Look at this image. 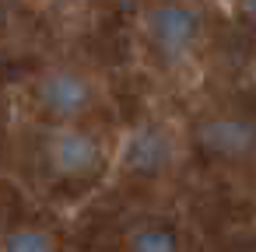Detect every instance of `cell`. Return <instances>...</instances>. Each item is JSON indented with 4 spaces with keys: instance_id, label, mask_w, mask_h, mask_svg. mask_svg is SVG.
<instances>
[{
    "instance_id": "7",
    "label": "cell",
    "mask_w": 256,
    "mask_h": 252,
    "mask_svg": "<svg viewBox=\"0 0 256 252\" xmlns=\"http://www.w3.org/2000/svg\"><path fill=\"white\" fill-rule=\"evenodd\" d=\"M4 252H56V245L42 228H18L8 235Z\"/></svg>"
},
{
    "instance_id": "9",
    "label": "cell",
    "mask_w": 256,
    "mask_h": 252,
    "mask_svg": "<svg viewBox=\"0 0 256 252\" xmlns=\"http://www.w3.org/2000/svg\"><path fill=\"white\" fill-rule=\"evenodd\" d=\"M4 21H8V11H4V0H0V28H4Z\"/></svg>"
},
{
    "instance_id": "6",
    "label": "cell",
    "mask_w": 256,
    "mask_h": 252,
    "mask_svg": "<svg viewBox=\"0 0 256 252\" xmlns=\"http://www.w3.org/2000/svg\"><path fill=\"white\" fill-rule=\"evenodd\" d=\"M130 252H179V238H176L172 228L151 224V228L134 231V238H130Z\"/></svg>"
},
{
    "instance_id": "1",
    "label": "cell",
    "mask_w": 256,
    "mask_h": 252,
    "mask_svg": "<svg viewBox=\"0 0 256 252\" xmlns=\"http://www.w3.org/2000/svg\"><path fill=\"white\" fill-rule=\"evenodd\" d=\"M144 32H148L151 49L162 60L176 63L196 49L204 21L196 14V7H190L186 0H154L144 14Z\"/></svg>"
},
{
    "instance_id": "2",
    "label": "cell",
    "mask_w": 256,
    "mask_h": 252,
    "mask_svg": "<svg viewBox=\"0 0 256 252\" xmlns=\"http://www.w3.org/2000/svg\"><path fill=\"white\" fill-rule=\"evenodd\" d=\"M36 102L39 109L50 116V119H81L84 112H92L95 105V88L88 81V74L81 70H70V67H60V70H50L39 77L36 84Z\"/></svg>"
},
{
    "instance_id": "5",
    "label": "cell",
    "mask_w": 256,
    "mask_h": 252,
    "mask_svg": "<svg viewBox=\"0 0 256 252\" xmlns=\"http://www.w3.org/2000/svg\"><path fill=\"white\" fill-rule=\"evenodd\" d=\"M168 154H172V144H168L165 130L154 126V123H148V126H137V130L130 133L126 151H123V165H126V172L151 175V172L165 168Z\"/></svg>"
},
{
    "instance_id": "8",
    "label": "cell",
    "mask_w": 256,
    "mask_h": 252,
    "mask_svg": "<svg viewBox=\"0 0 256 252\" xmlns=\"http://www.w3.org/2000/svg\"><path fill=\"white\" fill-rule=\"evenodd\" d=\"M242 7H246V14H252V18H256V0H242Z\"/></svg>"
},
{
    "instance_id": "3",
    "label": "cell",
    "mask_w": 256,
    "mask_h": 252,
    "mask_svg": "<svg viewBox=\"0 0 256 252\" xmlns=\"http://www.w3.org/2000/svg\"><path fill=\"white\" fill-rule=\"evenodd\" d=\"M46 161L60 179H88L102 168V144L95 133L67 126L46 140Z\"/></svg>"
},
{
    "instance_id": "4",
    "label": "cell",
    "mask_w": 256,
    "mask_h": 252,
    "mask_svg": "<svg viewBox=\"0 0 256 252\" xmlns=\"http://www.w3.org/2000/svg\"><path fill=\"white\" fill-rule=\"evenodd\" d=\"M196 140L214 158H246L256 151V123L246 116H210L196 126Z\"/></svg>"
}]
</instances>
